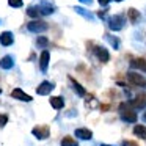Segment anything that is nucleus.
<instances>
[{
  "label": "nucleus",
  "mask_w": 146,
  "mask_h": 146,
  "mask_svg": "<svg viewBox=\"0 0 146 146\" xmlns=\"http://www.w3.org/2000/svg\"><path fill=\"white\" fill-rule=\"evenodd\" d=\"M133 133H135L138 138H145V140H146V126L137 124V126L133 127Z\"/></svg>",
  "instance_id": "20"
},
{
  "label": "nucleus",
  "mask_w": 146,
  "mask_h": 146,
  "mask_svg": "<svg viewBox=\"0 0 146 146\" xmlns=\"http://www.w3.org/2000/svg\"><path fill=\"white\" fill-rule=\"evenodd\" d=\"M130 66L137 68V69L143 71V72H146V60L145 58H133V60L130 61Z\"/></svg>",
  "instance_id": "16"
},
{
  "label": "nucleus",
  "mask_w": 146,
  "mask_h": 146,
  "mask_svg": "<svg viewBox=\"0 0 146 146\" xmlns=\"http://www.w3.org/2000/svg\"><path fill=\"white\" fill-rule=\"evenodd\" d=\"M127 16H129V21L132 24H137L140 21V11L137 10V8H129V10H127Z\"/></svg>",
  "instance_id": "18"
},
{
  "label": "nucleus",
  "mask_w": 146,
  "mask_h": 146,
  "mask_svg": "<svg viewBox=\"0 0 146 146\" xmlns=\"http://www.w3.org/2000/svg\"><path fill=\"white\" fill-rule=\"evenodd\" d=\"M143 118H145V121H146V113H145V115H143Z\"/></svg>",
  "instance_id": "31"
},
{
  "label": "nucleus",
  "mask_w": 146,
  "mask_h": 146,
  "mask_svg": "<svg viewBox=\"0 0 146 146\" xmlns=\"http://www.w3.org/2000/svg\"><path fill=\"white\" fill-rule=\"evenodd\" d=\"M38 8H39V13L44 14V16H49V14H52V13L55 11V7H54V5L49 3L47 0H42V3L39 5Z\"/></svg>",
  "instance_id": "13"
},
{
  "label": "nucleus",
  "mask_w": 146,
  "mask_h": 146,
  "mask_svg": "<svg viewBox=\"0 0 146 146\" xmlns=\"http://www.w3.org/2000/svg\"><path fill=\"white\" fill-rule=\"evenodd\" d=\"M14 42V35L11 32H2L0 35V44L3 46V47H8Z\"/></svg>",
  "instance_id": "11"
},
{
  "label": "nucleus",
  "mask_w": 146,
  "mask_h": 146,
  "mask_svg": "<svg viewBox=\"0 0 146 146\" xmlns=\"http://www.w3.org/2000/svg\"><path fill=\"white\" fill-rule=\"evenodd\" d=\"M74 11H76V13H79L82 17H85L86 21H94V16H93V14L90 13L88 10H85V8H82V7H74Z\"/></svg>",
  "instance_id": "19"
},
{
  "label": "nucleus",
  "mask_w": 146,
  "mask_h": 146,
  "mask_svg": "<svg viewBox=\"0 0 146 146\" xmlns=\"http://www.w3.org/2000/svg\"><path fill=\"white\" fill-rule=\"evenodd\" d=\"M130 107L135 110V108H145L146 107V93H140L133 98V101L129 102Z\"/></svg>",
  "instance_id": "9"
},
{
  "label": "nucleus",
  "mask_w": 146,
  "mask_h": 146,
  "mask_svg": "<svg viewBox=\"0 0 146 146\" xmlns=\"http://www.w3.org/2000/svg\"><path fill=\"white\" fill-rule=\"evenodd\" d=\"M8 5L11 8H21L24 5V0H8Z\"/></svg>",
  "instance_id": "25"
},
{
  "label": "nucleus",
  "mask_w": 146,
  "mask_h": 146,
  "mask_svg": "<svg viewBox=\"0 0 146 146\" xmlns=\"http://www.w3.org/2000/svg\"><path fill=\"white\" fill-rule=\"evenodd\" d=\"M49 29V25L46 22H42V21H32V22L27 24V30L32 33H41V32H46V30Z\"/></svg>",
  "instance_id": "4"
},
{
  "label": "nucleus",
  "mask_w": 146,
  "mask_h": 146,
  "mask_svg": "<svg viewBox=\"0 0 146 146\" xmlns=\"http://www.w3.org/2000/svg\"><path fill=\"white\" fill-rule=\"evenodd\" d=\"M93 52H94L96 58H98L101 63H107V61L110 60V54H108V50L105 47H102V46H96Z\"/></svg>",
  "instance_id": "6"
},
{
  "label": "nucleus",
  "mask_w": 146,
  "mask_h": 146,
  "mask_svg": "<svg viewBox=\"0 0 146 146\" xmlns=\"http://www.w3.org/2000/svg\"><path fill=\"white\" fill-rule=\"evenodd\" d=\"M27 14H29L30 17H33V19H38L39 16H41V13H39V8L38 7H29L27 8Z\"/></svg>",
  "instance_id": "21"
},
{
  "label": "nucleus",
  "mask_w": 146,
  "mask_h": 146,
  "mask_svg": "<svg viewBox=\"0 0 146 146\" xmlns=\"http://www.w3.org/2000/svg\"><path fill=\"white\" fill-rule=\"evenodd\" d=\"M54 83L52 82H49V80H44V82H41L38 85V88H36V94H39V96H47L49 93L54 90Z\"/></svg>",
  "instance_id": "7"
},
{
  "label": "nucleus",
  "mask_w": 146,
  "mask_h": 146,
  "mask_svg": "<svg viewBox=\"0 0 146 146\" xmlns=\"http://www.w3.org/2000/svg\"><path fill=\"white\" fill-rule=\"evenodd\" d=\"M119 116L123 121H126V123H137V118H138V115H137V111L133 110L132 107H130L129 102H123V104H119Z\"/></svg>",
  "instance_id": "1"
},
{
  "label": "nucleus",
  "mask_w": 146,
  "mask_h": 146,
  "mask_svg": "<svg viewBox=\"0 0 146 146\" xmlns=\"http://www.w3.org/2000/svg\"><path fill=\"white\" fill-rule=\"evenodd\" d=\"M127 80H129V83H132V85H135V86L146 88V79L141 74L135 72V71H129V72H127Z\"/></svg>",
  "instance_id": "3"
},
{
  "label": "nucleus",
  "mask_w": 146,
  "mask_h": 146,
  "mask_svg": "<svg viewBox=\"0 0 146 146\" xmlns=\"http://www.w3.org/2000/svg\"><path fill=\"white\" fill-rule=\"evenodd\" d=\"M76 137L80 140H91L93 132L90 129H86V127H79V129H76Z\"/></svg>",
  "instance_id": "12"
},
{
  "label": "nucleus",
  "mask_w": 146,
  "mask_h": 146,
  "mask_svg": "<svg viewBox=\"0 0 146 146\" xmlns=\"http://www.w3.org/2000/svg\"><path fill=\"white\" fill-rule=\"evenodd\" d=\"M107 39L110 41V44H111V47H113V49H116V50L119 49V44H121V42H119V39H118L116 36H107Z\"/></svg>",
  "instance_id": "24"
},
{
  "label": "nucleus",
  "mask_w": 146,
  "mask_h": 146,
  "mask_svg": "<svg viewBox=\"0 0 146 146\" xmlns=\"http://www.w3.org/2000/svg\"><path fill=\"white\" fill-rule=\"evenodd\" d=\"M80 3H83V5H93V2L94 0H79Z\"/></svg>",
  "instance_id": "28"
},
{
  "label": "nucleus",
  "mask_w": 146,
  "mask_h": 146,
  "mask_svg": "<svg viewBox=\"0 0 146 146\" xmlns=\"http://www.w3.org/2000/svg\"><path fill=\"white\" fill-rule=\"evenodd\" d=\"M49 61H50V52H49V50H42L41 52V57H39V69H41L42 72L47 71Z\"/></svg>",
  "instance_id": "10"
},
{
  "label": "nucleus",
  "mask_w": 146,
  "mask_h": 146,
  "mask_svg": "<svg viewBox=\"0 0 146 146\" xmlns=\"http://www.w3.org/2000/svg\"><path fill=\"white\" fill-rule=\"evenodd\" d=\"M98 16L101 17V19H104V17H105V11H98Z\"/></svg>",
  "instance_id": "29"
},
{
  "label": "nucleus",
  "mask_w": 146,
  "mask_h": 146,
  "mask_svg": "<svg viewBox=\"0 0 146 146\" xmlns=\"http://www.w3.org/2000/svg\"><path fill=\"white\" fill-rule=\"evenodd\" d=\"M36 46L41 49H46L49 46V38H46V36H39V38H36Z\"/></svg>",
  "instance_id": "23"
},
{
  "label": "nucleus",
  "mask_w": 146,
  "mask_h": 146,
  "mask_svg": "<svg viewBox=\"0 0 146 146\" xmlns=\"http://www.w3.org/2000/svg\"><path fill=\"white\" fill-rule=\"evenodd\" d=\"M14 66V58L11 55H5L2 60H0V68L2 69H11Z\"/></svg>",
  "instance_id": "14"
},
{
  "label": "nucleus",
  "mask_w": 146,
  "mask_h": 146,
  "mask_svg": "<svg viewBox=\"0 0 146 146\" xmlns=\"http://www.w3.org/2000/svg\"><path fill=\"white\" fill-rule=\"evenodd\" d=\"M32 133L36 137L38 140H46L49 135H50V129H49V126H36L32 129Z\"/></svg>",
  "instance_id": "5"
},
{
  "label": "nucleus",
  "mask_w": 146,
  "mask_h": 146,
  "mask_svg": "<svg viewBox=\"0 0 146 146\" xmlns=\"http://www.w3.org/2000/svg\"><path fill=\"white\" fill-rule=\"evenodd\" d=\"M61 146H79V143H77L72 137L66 135L64 138H61Z\"/></svg>",
  "instance_id": "22"
},
{
  "label": "nucleus",
  "mask_w": 146,
  "mask_h": 146,
  "mask_svg": "<svg viewBox=\"0 0 146 146\" xmlns=\"http://www.w3.org/2000/svg\"><path fill=\"white\" fill-rule=\"evenodd\" d=\"M101 146H110V145H101Z\"/></svg>",
  "instance_id": "32"
},
{
  "label": "nucleus",
  "mask_w": 146,
  "mask_h": 146,
  "mask_svg": "<svg viewBox=\"0 0 146 146\" xmlns=\"http://www.w3.org/2000/svg\"><path fill=\"white\" fill-rule=\"evenodd\" d=\"M11 98H14V99H17V101H22V102H32L33 101V98L30 94H27L24 90H21V88H14L13 91H11Z\"/></svg>",
  "instance_id": "8"
},
{
  "label": "nucleus",
  "mask_w": 146,
  "mask_h": 146,
  "mask_svg": "<svg viewBox=\"0 0 146 146\" xmlns=\"http://www.w3.org/2000/svg\"><path fill=\"white\" fill-rule=\"evenodd\" d=\"M0 94H2V88H0Z\"/></svg>",
  "instance_id": "33"
},
{
  "label": "nucleus",
  "mask_w": 146,
  "mask_h": 146,
  "mask_svg": "<svg viewBox=\"0 0 146 146\" xmlns=\"http://www.w3.org/2000/svg\"><path fill=\"white\" fill-rule=\"evenodd\" d=\"M98 2H99V5H101V7H107L110 0H98Z\"/></svg>",
  "instance_id": "27"
},
{
  "label": "nucleus",
  "mask_w": 146,
  "mask_h": 146,
  "mask_svg": "<svg viewBox=\"0 0 146 146\" xmlns=\"http://www.w3.org/2000/svg\"><path fill=\"white\" fill-rule=\"evenodd\" d=\"M50 105L55 110H61L64 107V99L61 96H54V98H50Z\"/></svg>",
  "instance_id": "15"
},
{
  "label": "nucleus",
  "mask_w": 146,
  "mask_h": 146,
  "mask_svg": "<svg viewBox=\"0 0 146 146\" xmlns=\"http://www.w3.org/2000/svg\"><path fill=\"white\" fill-rule=\"evenodd\" d=\"M124 24H126V17L123 14H113L108 19V29L113 32H119V30H123Z\"/></svg>",
  "instance_id": "2"
},
{
  "label": "nucleus",
  "mask_w": 146,
  "mask_h": 146,
  "mask_svg": "<svg viewBox=\"0 0 146 146\" xmlns=\"http://www.w3.org/2000/svg\"><path fill=\"white\" fill-rule=\"evenodd\" d=\"M7 123H8V115L7 113H0V127L7 126Z\"/></svg>",
  "instance_id": "26"
},
{
  "label": "nucleus",
  "mask_w": 146,
  "mask_h": 146,
  "mask_svg": "<svg viewBox=\"0 0 146 146\" xmlns=\"http://www.w3.org/2000/svg\"><path fill=\"white\" fill-rule=\"evenodd\" d=\"M68 79H69V82L72 83V86H74V90H76V93H77V94H79V96H85V94H86L85 88H83V86L80 85V83L77 82V80L74 79L72 76H69V77H68Z\"/></svg>",
  "instance_id": "17"
},
{
  "label": "nucleus",
  "mask_w": 146,
  "mask_h": 146,
  "mask_svg": "<svg viewBox=\"0 0 146 146\" xmlns=\"http://www.w3.org/2000/svg\"><path fill=\"white\" fill-rule=\"evenodd\" d=\"M115 2H118V3H119V2H123V0H115Z\"/></svg>",
  "instance_id": "30"
}]
</instances>
